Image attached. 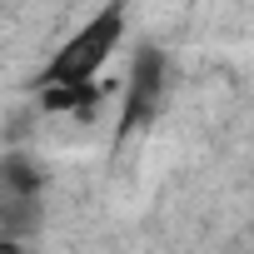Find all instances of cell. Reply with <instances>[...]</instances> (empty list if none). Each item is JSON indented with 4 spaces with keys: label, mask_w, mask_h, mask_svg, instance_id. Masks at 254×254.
<instances>
[{
    "label": "cell",
    "mask_w": 254,
    "mask_h": 254,
    "mask_svg": "<svg viewBox=\"0 0 254 254\" xmlns=\"http://www.w3.org/2000/svg\"><path fill=\"white\" fill-rule=\"evenodd\" d=\"M120 35H125V10L120 5L95 10L70 40H60V50L40 70V85L45 90H90V80L105 70V60L120 45Z\"/></svg>",
    "instance_id": "1"
},
{
    "label": "cell",
    "mask_w": 254,
    "mask_h": 254,
    "mask_svg": "<svg viewBox=\"0 0 254 254\" xmlns=\"http://www.w3.org/2000/svg\"><path fill=\"white\" fill-rule=\"evenodd\" d=\"M0 254H20V239H5V234H0Z\"/></svg>",
    "instance_id": "2"
}]
</instances>
